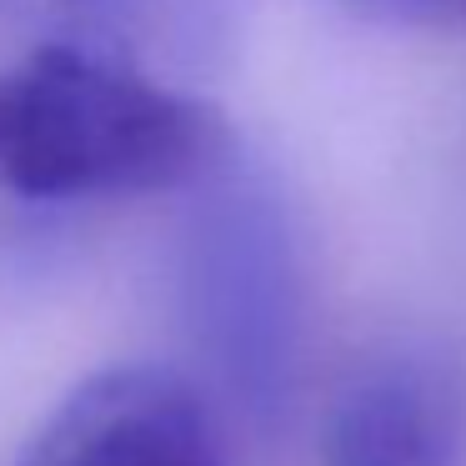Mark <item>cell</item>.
<instances>
[{"instance_id": "cell-3", "label": "cell", "mask_w": 466, "mask_h": 466, "mask_svg": "<svg viewBox=\"0 0 466 466\" xmlns=\"http://www.w3.org/2000/svg\"><path fill=\"white\" fill-rule=\"evenodd\" d=\"M21 466H226L206 396L171 366H111L56 406Z\"/></svg>"}, {"instance_id": "cell-4", "label": "cell", "mask_w": 466, "mask_h": 466, "mask_svg": "<svg viewBox=\"0 0 466 466\" xmlns=\"http://www.w3.org/2000/svg\"><path fill=\"white\" fill-rule=\"evenodd\" d=\"M466 396L421 356H391L346 381L326 426V466H456Z\"/></svg>"}, {"instance_id": "cell-5", "label": "cell", "mask_w": 466, "mask_h": 466, "mask_svg": "<svg viewBox=\"0 0 466 466\" xmlns=\"http://www.w3.org/2000/svg\"><path fill=\"white\" fill-rule=\"evenodd\" d=\"M61 15L71 25L66 41L146 71L151 46H201L206 0H61Z\"/></svg>"}, {"instance_id": "cell-2", "label": "cell", "mask_w": 466, "mask_h": 466, "mask_svg": "<svg viewBox=\"0 0 466 466\" xmlns=\"http://www.w3.org/2000/svg\"><path fill=\"white\" fill-rule=\"evenodd\" d=\"M181 306L196 356L226 401L271 426L301 366V246L271 181L241 171L231 151L186 186Z\"/></svg>"}, {"instance_id": "cell-6", "label": "cell", "mask_w": 466, "mask_h": 466, "mask_svg": "<svg viewBox=\"0 0 466 466\" xmlns=\"http://www.w3.org/2000/svg\"><path fill=\"white\" fill-rule=\"evenodd\" d=\"M351 15L391 31H446L466 25V0H341Z\"/></svg>"}, {"instance_id": "cell-1", "label": "cell", "mask_w": 466, "mask_h": 466, "mask_svg": "<svg viewBox=\"0 0 466 466\" xmlns=\"http://www.w3.org/2000/svg\"><path fill=\"white\" fill-rule=\"evenodd\" d=\"M226 151L201 96L66 35L0 76V191L25 201L181 191Z\"/></svg>"}]
</instances>
